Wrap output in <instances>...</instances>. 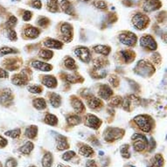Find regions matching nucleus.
I'll use <instances>...</instances> for the list:
<instances>
[{
	"label": "nucleus",
	"instance_id": "nucleus-1",
	"mask_svg": "<svg viewBox=\"0 0 167 167\" xmlns=\"http://www.w3.org/2000/svg\"><path fill=\"white\" fill-rule=\"evenodd\" d=\"M154 71L153 66L145 61H140L135 68V72L136 74L143 76H150L154 73Z\"/></svg>",
	"mask_w": 167,
	"mask_h": 167
},
{
	"label": "nucleus",
	"instance_id": "nucleus-2",
	"mask_svg": "<svg viewBox=\"0 0 167 167\" xmlns=\"http://www.w3.org/2000/svg\"><path fill=\"white\" fill-rule=\"evenodd\" d=\"M124 130L118 128H109L105 130L103 137L107 142H112L121 138L124 135Z\"/></svg>",
	"mask_w": 167,
	"mask_h": 167
},
{
	"label": "nucleus",
	"instance_id": "nucleus-3",
	"mask_svg": "<svg viewBox=\"0 0 167 167\" xmlns=\"http://www.w3.org/2000/svg\"><path fill=\"white\" fill-rule=\"evenodd\" d=\"M133 139V147L136 151H143L147 147L148 140L144 136L141 134H134L132 136Z\"/></svg>",
	"mask_w": 167,
	"mask_h": 167
},
{
	"label": "nucleus",
	"instance_id": "nucleus-4",
	"mask_svg": "<svg viewBox=\"0 0 167 167\" xmlns=\"http://www.w3.org/2000/svg\"><path fill=\"white\" fill-rule=\"evenodd\" d=\"M134 121L138 127L144 132H150L152 127L151 119L147 116H137L134 118Z\"/></svg>",
	"mask_w": 167,
	"mask_h": 167
},
{
	"label": "nucleus",
	"instance_id": "nucleus-5",
	"mask_svg": "<svg viewBox=\"0 0 167 167\" xmlns=\"http://www.w3.org/2000/svg\"><path fill=\"white\" fill-rule=\"evenodd\" d=\"M132 23L137 30H143L149 24V18L143 13H136L132 18Z\"/></svg>",
	"mask_w": 167,
	"mask_h": 167
},
{
	"label": "nucleus",
	"instance_id": "nucleus-6",
	"mask_svg": "<svg viewBox=\"0 0 167 167\" xmlns=\"http://www.w3.org/2000/svg\"><path fill=\"white\" fill-rule=\"evenodd\" d=\"M118 39H119V40H120L121 43H123L125 46H135L136 43V40H137V38H136V34H134L131 32H122L119 35Z\"/></svg>",
	"mask_w": 167,
	"mask_h": 167
},
{
	"label": "nucleus",
	"instance_id": "nucleus-7",
	"mask_svg": "<svg viewBox=\"0 0 167 167\" xmlns=\"http://www.w3.org/2000/svg\"><path fill=\"white\" fill-rule=\"evenodd\" d=\"M140 46L143 48H147V49L150 50L157 49V43H156L153 37L150 35L143 36L140 39Z\"/></svg>",
	"mask_w": 167,
	"mask_h": 167
},
{
	"label": "nucleus",
	"instance_id": "nucleus-8",
	"mask_svg": "<svg viewBox=\"0 0 167 167\" xmlns=\"http://www.w3.org/2000/svg\"><path fill=\"white\" fill-rule=\"evenodd\" d=\"M161 7V2L159 0H145L143 3V9L145 13H151L157 11Z\"/></svg>",
	"mask_w": 167,
	"mask_h": 167
},
{
	"label": "nucleus",
	"instance_id": "nucleus-9",
	"mask_svg": "<svg viewBox=\"0 0 167 167\" xmlns=\"http://www.w3.org/2000/svg\"><path fill=\"white\" fill-rule=\"evenodd\" d=\"M74 54L80 59V61H82L83 62L87 63L90 61V53H89V50L87 49V47L79 46V47H77L76 49L74 50Z\"/></svg>",
	"mask_w": 167,
	"mask_h": 167
},
{
	"label": "nucleus",
	"instance_id": "nucleus-10",
	"mask_svg": "<svg viewBox=\"0 0 167 167\" xmlns=\"http://www.w3.org/2000/svg\"><path fill=\"white\" fill-rule=\"evenodd\" d=\"M61 32L62 33V39L67 41L69 42L72 38H73V28H72V25L68 23H64L62 24L61 27Z\"/></svg>",
	"mask_w": 167,
	"mask_h": 167
},
{
	"label": "nucleus",
	"instance_id": "nucleus-11",
	"mask_svg": "<svg viewBox=\"0 0 167 167\" xmlns=\"http://www.w3.org/2000/svg\"><path fill=\"white\" fill-rule=\"evenodd\" d=\"M85 124H86V126L89 127V128L97 130L101 126V124H102V121L97 117H95L94 115H91V114H88L86 117Z\"/></svg>",
	"mask_w": 167,
	"mask_h": 167
},
{
	"label": "nucleus",
	"instance_id": "nucleus-12",
	"mask_svg": "<svg viewBox=\"0 0 167 167\" xmlns=\"http://www.w3.org/2000/svg\"><path fill=\"white\" fill-rule=\"evenodd\" d=\"M13 95L10 89H5L0 95V103L3 105H9L13 102Z\"/></svg>",
	"mask_w": 167,
	"mask_h": 167
},
{
	"label": "nucleus",
	"instance_id": "nucleus-13",
	"mask_svg": "<svg viewBox=\"0 0 167 167\" xmlns=\"http://www.w3.org/2000/svg\"><path fill=\"white\" fill-rule=\"evenodd\" d=\"M98 95L101 98L108 100L113 95V90L108 85H102L99 88Z\"/></svg>",
	"mask_w": 167,
	"mask_h": 167
},
{
	"label": "nucleus",
	"instance_id": "nucleus-14",
	"mask_svg": "<svg viewBox=\"0 0 167 167\" xmlns=\"http://www.w3.org/2000/svg\"><path fill=\"white\" fill-rule=\"evenodd\" d=\"M32 68H34L35 69L40 70V71H45V72L51 71L52 68H53L52 65L47 64L46 62L39 61H34L33 62H32Z\"/></svg>",
	"mask_w": 167,
	"mask_h": 167
},
{
	"label": "nucleus",
	"instance_id": "nucleus-15",
	"mask_svg": "<svg viewBox=\"0 0 167 167\" xmlns=\"http://www.w3.org/2000/svg\"><path fill=\"white\" fill-rule=\"evenodd\" d=\"M60 5L61 7L62 11L64 13H66L68 15H74V6H72V4L68 1V0H61Z\"/></svg>",
	"mask_w": 167,
	"mask_h": 167
},
{
	"label": "nucleus",
	"instance_id": "nucleus-16",
	"mask_svg": "<svg viewBox=\"0 0 167 167\" xmlns=\"http://www.w3.org/2000/svg\"><path fill=\"white\" fill-rule=\"evenodd\" d=\"M42 82L46 87L49 88H54L57 86V80L53 75H45L42 79Z\"/></svg>",
	"mask_w": 167,
	"mask_h": 167
},
{
	"label": "nucleus",
	"instance_id": "nucleus-17",
	"mask_svg": "<svg viewBox=\"0 0 167 167\" xmlns=\"http://www.w3.org/2000/svg\"><path fill=\"white\" fill-rule=\"evenodd\" d=\"M27 77L25 76L24 74H19L14 75L12 79V81L14 85L16 86H23V85H25L26 82H27Z\"/></svg>",
	"mask_w": 167,
	"mask_h": 167
},
{
	"label": "nucleus",
	"instance_id": "nucleus-18",
	"mask_svg": "<svg viewBox=\"0 0 167 167\" xmlns=\"http://www.w3.org/2000/svg\"><path fill=\"white\" fill-rule=\"evenodd\" d=\"M44 45L48 48H54V49H61L63 44L61 41H58L54 39H46L44 42Z\"/></svg>",
	"mask_w": 167,
	"mask_h": 167
},
{
	"label": "nucleus",
	"instance_id": "nucleus-19",
	"mask_svg": "<svg viewBox=\"0 0 167 167\" xmlns=\"http://www.w3.org/2000/svg\"><path fill=\"white\" fill-rule=\"evenodd\" d=\"M25 35L29 39H35L39 35V30L33 26H27L25 29Z\"/></svg>",
	"mask_w": 167,
	"mask_h": 167
},
{
	"label": "nucleus",
	"instance_id": "nucleus-20",
	"mask_svg": "<svg viewBox=\"0 0 167 167\" xmlns=\"http://www.w3.org/2000/svg\"><path fill=\"white\" fill-rule=\"evenodd\" d=\"M56 140H57V149L59 150H67L69 147L66 137H64L61 135H57V139Z\"/></svg>",
	"mask_w": 167,
	"mask_h": 167
},
{
	"label": "nucleus",
	"instance_id": "nucleus-21",
	"mask_svg": "<svg viewBox=\"0 0 167 167\" xmlns=\"http://www.w3.org/2000/svg\"><path fill=\"white\" fill-rule=\"evenodd\" d=\"M49 102L53 107L59 108L61 104V97L56 93H51L49 96Z\"/></svg>",
	"mask_w": 167,
	"mask_h": 167
},
{
	"label": "nucleus",
	"instance_id": "nucleus-22",
	"mask_svg": "<svg viewBox=\"0 0 167 167\" xmlns=\"http://www.w3.org/2000/svg\"><path fill=\"white\" fill-rule=\"evenodd\" d=\"M87 104L89 106V108L90 109H98L100 108L102 104V101L98 98H96V97H95V96H90L88 99H87Z\"/></svg>",
	"mask_w": 167,
	"mask_h": 167
},
{
	"label": "nucleus",
	"instance_id": "nucleus-23",
	"mask_svg": "<svg viewBox=\"0 0 167 167\" xmlns=\"http://www.w3.org/2000/svg\"><path fill=\"white\" fill-rule=\"evenodd\" d=\"M94 51L99 54H102V55H109L110 53V47L109 46H104V45H98L95 46L94 47Z\"/></svg>",
	"mask_w": 167,
	"mask_h": 167
},
{
	"label": "nucleus",
	"instance_id": "nucleus-24",
	"mask_svg": "<svg viewBox=\"0 0 167 167\" xmlns=\"http://www.w3.org/2000/svg\"><path fill=\"white\" fill-rule=\"evenodd\" d=\"M72 106H73L74 110L76 112H79V113L82 112L85 109V107L83 105L82 102L80 99L74 97V96L73 97V99H72Z\"/></svg>",
	"mask_w": 167,
	"mask_h": 167
},
{
	"label": "nucleus",
	"instance_id": "nucleus-25",
	"mask_svg": "<svg viewBox=\"0 0 167 167\" xmlns=\"http://www.w3.org/2000/svg\"><path fill=\"white\" fill-rule=\"evenodd\" d=\"M33 148H34L33 143L32 142H30V141H28V142L25 143L24 145H22V146L19 149V150L22 153V154L28 155L31 153L32 150H33Z\"/></svg>",
	"mask_w": 167,
	"mask_h": 167
},
{
	"label": "nucleus",
	"instance_id": "nucleus-26",
	"mask_svg": "<svg viewBox=\"0 0 167 167\" xmlns=\"http://www.w3.org/2000/svg\"><path fill=\"white\" fill-rule=\"evenodd\" d=\"M38 134V127L35 125H31L29 127L26 128L25 130V136H27L28 138L33 139L35 138Z\"/></svg>",
	"mask_w": 167,
	"mask_h": 167
},
{
	"label": "nucleus",
	"instance_id": "nucleus-27",
	"mask_svg": "<svg viewBox=\"0 0 167 167\" xmlns=\"http://www.w3.org/2000/svg\"><path fill=\"white\" fill-rule=\"evenodd\" d=\"M121 54H122V57L124 60V61L127 62V63H130L135 59V54L132 51H130V50L122 51Z\"/></svg>",
	"mask_w": 167,
	"mask_h": 167
},
{
	"label": "nucleus",
	"instance_id": "nucleus-28",
	"mask_svg": "<svg viewBox=\"0 0 167 167\" xmlns=\"http://www.w3.org/2000/svg\"><path fill=\"white\" fill-rule=\"evenodd\" d=\"M79 153L81 156H84L86 158H88L90 156L94 154V150L88 145H83L82 147H80L79 150Z\"/></svg>",
	"mask_w": 167,
	"mask_h": 167
},
{
	"label": "nucleus",
	"instance_id": "nucleus-29",
	"mask_svg": "<svg viewBox=\"0 0 167 167\" xmlns=\"http://www.w3.org/2000/svg\"><path fill=\"white\" fill-rule=\"evenodd\" d=\"M53 155L51 153H46L44 155L43 158H42V166L43 167H51L53 165Z\"/></svg>",
	"mask_w": 167,
	"mask_h": 167
},
{
	"label": "nucleus",
	"instance_id": "nucleus-30",
	"mask_svg": "<svg viewBox=\"0 0 167 167\" xmlns=\"http://www.w3.org/2000/svg\"><path fill=\"white\" fill-rule=\"evenodd\" d=\"M32 104L33 107L35 109H37L39 110H41L44 109L46 107V101L43 98H37V99H34L32 101Z\"/></svg>",
	"mask_w": 167,
	"mask_h": 167
},
{
	"label": "nucleus",
	"instance_id": "nucleus-31",
	"mask_svg": "<svg viewBox=\"0 0 167 167\" xmlns=\"http://www.w3.org/2000/svg\"><path fill=\"white\" fill-rule=\"evenodd\" d=\"M67 121H68V124L71 126H75V125H78L80 124L81 122V119L80 117H78L77 115H70L67 117Z\"/></svg>",
	"mask_w": 167,
	"mask_h": 167
},
{
	"label": "nucleus",
	"instance_id": "nucleus-32",
	"mask_svg": "<svg viewBox=\"0 0 167 167\" xmlns=\"http://www.w3.org/2000/svg\"><path fill=\"white\" fill-rule=\"evenodd\" d=\"M45 123L46 124H49L51 126H56L58 124V119L54 115L47 114L45 117Z\"/></svg>",
	"mask_w": 167,
	"mask_h": 167
},
{
	"label": "nucleus",
	"instance_id": "nucleus-33",
	"mask_svg": "<svg viewBox=\"0 0 167 167\" xmlns=\"http://www.w3.org/2000/svg\"><path fill=\"white\" fill-rule=\"evenodd\" d=\"M47 9L52 13L58 12V0H47Z\"/></svg>",
	"mask_w": 167,
	"mask_h": 167
},
{
	"label": "nucleus",
	"instance_id": "nucleus-34",
	"mask_svg": "<svg viewBox=\"0 0 167 167\" xmlns=\"http://www.w3.org/2000/svg\"><path fill=\"white\" fill-rule=\"evenodd\" d=\"M64 64H65V67L68 68V69H69V70H74V69L77 68V66H76V64H75L74 60V59H72L71 57H68V58L65 60Z\"/></svg>",
	"mask_w": 167,
	"mask_h": 167
},
{
	"label": "nucleus",
	"instance_id": "nucleus-35",
	"mask_svg": "<svg viewBox=\"0 0 167 167\" xmlns=\"http://www.w3.org/2000/svg\"><path fill=\"white\" fill-rule=\"evenodd\" d=\"M53 54H54V53L50 50L42 49L39 52V56L43 60H50L53 57Z\"/></svg>",
	"mask_w": 167,
	"mask_h": 167
},
{
	"label": "nucleus",
	"instance_id": "nucleus-36",
	"mask_svg": "<svg viewBox=\"0 0 167 167\" xmlns=\"http://www.w3.org/2000/svg\"><path fill=\"white\" fill-rule=\"evenodd\" d=\"M163 164H164V159H163V157L160 154L156 155L152 160V165L153 167H162L163 166Z\"/></svg>",
	"mask_w": 167,
	"mask_h": 167
},
{
	"label": "nucleus",
	"instance_id": "nucleus-37",
	"mask_svg": "<svg viewBox=\"0 0 167 167\" xmlns=\"http://www.w3.org/2000/svg\"><path fill=\"white\" fill-rule=\"evenodd\" d=\"M66 80L69 82V83H76V82H79V81H82L83 79L79 76V75H70L68 74L67 77H66Z\"/></svg>",
	"mask_w": 167,
	"mask_h": 167
},
{
	"label": "nucleus",
	"instance_id": "nucleus-38",
	"mask_svg": "<svg viewBox=\"0 0 167 167\" xmlns=\"http://www.w3.org/2000/svg\"><path fill=\"white\" fill-rule=\"evenodd\" d=\"M20 134H21V130H20V129H15V130H9V131L6 132V136H10V137H12V138H14V139L19 138V136H20Z\"/></svg>",
	"mask_w": 167,
	"mask_h": 167
},
{
	"label": "nucleus",
	"instance_id": "nucleus-39",
	"mask_svg": "<svg viewBox=\"0 0 167 167\" xmlns=\"http://www.w3.org/2000/svg\"><path fill=\"white\" fill-rule=\"evenodd\" d=\"M129 145L128 144H124L121 149H120V152H121V155L124 157V158H129L130 157V151H129Z\"/></svg>",
	"mask_w": 167,
	"mask_h": 167
},
{
	"label": "nucleus",
	"instance_id": "nucleus-40",
	"mask_svg": "<svg viewBox=\"0 0 167 167\" xmlns=\"http://www.w3.org/2000/svg\"><path fill=\"white\" fill-rule=\"evenodd\" d=\"M15 53H18V51L13 49V48H11V47H8V46L0 48V54H2V55H6V54H15Z\"/></svg>",
	"mask_w": 167,
	"mask_h": 167
},
{
	"label": "nucleus",
	"instance_id": "nucleus-41",
	"mask_svg": "<svg viewBox=\"0 0 167 167\" xmlns=\"http://www.w3.org/2000/svg\"><path fill=\"white\" fill-rule=\"evenodd\" d=\"M27 89L29 92H31L32 94H40L42 92V87L39 85H32V86H28Z\"/></svg>",
	"mask_w": 167,
	"mask_h": 167
},
{
	"label": "nucleus",
	"instance_id": "nucleus-42",
	"mask_svg": "<svg viewBox=\"0 0 167 167\" xmlns=\"http://www.w3.org/2000/svg\"><path fill=\"white\" fill-rule=\"evenodd\" d=\"M94 6L97 9H100V10H103V9H106L107 8V4L106 2L102 1V0H95L93 3Z\"/></svg>",
	"mask_w": 167,
	"mask_h": 167
},
{
	"label": "nucleus",
	"instance_id": "nucleus-43",
	"mask_svg": "<svg viewBox=\"0 0 167 167\" xmlns=\"http://www.w3.org/2000/svg\"><path fill=\"white\" fill-rule=\"evenodd\" d=\"M49 23L50 20L47 18H46V17H40L38 19V25H39V26H41V27L47 26V25H49Z\"/></svg>",
	"mask_w": 167,
	"mask_h": 167
},
{
	"label": "nucleus",
	"instance_id": "nucleus-44",
	"mask_svg": "<svg viewBox=\"0 0 167 167\" xmlns=\"http://www.w3.org/2000/svg\"><path fill=\"white\" fill-rule=\"evenodd\" d=\"M75 156V152L73 150H68L67 152H65L64 154L62 155V158L65 161H69L71 160Z\"/></svg>",
	"mask_w": 167,
	"mask_h": 167
},
{
	"label": "nucleus",
	"instance_id": "nucleus-45",
	"mask_svg": "<svg viewBox=\"0 0 167 167\" xmlns=\"http://www.w3.org/2000/svg\"><path fill=\"white\" fill-rule=\"evenodd\" d=\"M122 103H123V99H122L120 96H116V97H114V98L111 100V102H110V104H111L112 106H116V107L122 105Z\"/></svg>",
	"mask_w": 167,
	"mask_h": 167
},
{
	"label": "nucleus",
	"instance_id": "nucleus-46",
	"mask_svg": "<svg viewBox=\"0 0 167 167\" xmlns=\"http://www.w3.org/2000/svg\"><path fill=\"white\" fill-rule=\"evenodd\" d=\"M16 23H17V18L14 17V16H11L9 20L7 21L6 25L9 28H12V27H13L14 25H16Z\"/></svg>",
	"mask_w": 167,
	"mask_h": 167
},
{
	"label": "nucleus",
	"instance_id": "nucleus-47",
	"mask_svg": "<svg viewBox=\"0 0 167 167\" xmlns=\"http://www.w3.org/2000/svg\"><path fill=\"white\" fill-rule=\"evenodd\" d=\"M18 163L14 158H9L6 162V167H17Z\"/></svg>",
	"mask_w": 167,
	"mask_h": 167
},
{
	"label": "nucleus",
	"instance_id": "nucleus-48",
	"mask_svg": "<svg viewBox=\"0 0 167 167\" xmlns=\"http://www.w3.org/2000/svg\"><path fill=\"white\" fill-rule=\"evenodd\" d=\"M8 38H9V39L12 40V41L17 40V33H16V32L14 31V30H13V29H10V30L8 31Z\"/></svg>",
	"mask_w": 167,
	"mask_h": 167
},
{
	"label": "nucleus",
	"instance_id": "nucleus-49",
	"mask_svg": "<svg viewBox=\"0 0 167 167\" xmlns=\"http://www.w3.org/2000/svg\"><path fill=\"white\" fill-rule=\"evenodd\" d=\"M31 5L33 8H36V9H41V7H42V4H41L40 0H32Z\"/></svg>",
	"mask_w": 167,
	"mask_h": 167
},
{
	"label": "nucleus",
	"instance_id": "nucleus-50",
	"mask_svg": "<svg viewBox=\"0 0 167 167\" xmlns=\"http://www.w3.org/2000/svg\"><path fill=\"white\" fill-rule=\"evenodd\" d=\"M109 81L114 87H117L119 84V80L116 75H111V77L109 78Z\"/></svg>",
	"mask_w": 167,
	"mask_h": 167
},
{
	"label": "nucleus",
	"instance_id": "nucleus-51",
	"mask_svg": "<svg viewBox=\"0 0 167 167\" xmlns=\"http://www.w3.org/2000/svg\"><path fill=\"white\" fill-rule=\"evenodd\" d=\"M32 17V13L29 11H25V13L23 14V20L24 21H29Z\"/></svg>",
	"mask_w": 167,
	"mask_h": 167
},
{
	"label": "nucleus",
	"instance_id": "nucleus-52",
	"mask_svg": "<svg viewBox=\"0 0 167 167\" xmlns=\"http://www.w3.org/2000/svg\"><path fill=\"white\" fill-rule=\"evenodd\" d=\"M86 166L87 167H97L96 165V163H95V161L93 160V159H90V160H88L86 163Z\"/></svg>",
	"mask_w": 167,
	"mask_h": 167
},
{
	"label": "nucleus",
	"instance_id": "nucleus-53",
	"mask_svg": "<svg viewBox=\"0 0 167 167\" xmlns=\"http://www.w3.org/2000/svg\"><path fill=\"white\" fill-rule=\"evenodd\" d=\"M8 141H7L6 138H4L3 136H0V147H5L6 146Z\"/></svg>",
	"mask_w": 167,
	"mask_h": 167
},
{
	"label": "nucleus",
	"instance_id": "nucleus-54",
	"mask_svg": "<svg viewBox=\"0 0 167 167\" xmlns=\"http://www.w3.org/2000/svg\"><path fill=\"white\" fill-rule=\"evenodd\" d=\"M8 77V73L5 69L0 68V78H7Z\"/></svg>",
	"mask_w": 167,
	"mask_h": 167
},
{
	"label": "nucleus",
	"instance_id": "nucleus-55",
	"mask_svg": "<svg viewBox=\"0 0 167 167\" xmlns=\"http://www.w3.org/2000/svg\"><path fill=\"white\" fill-rule=\"evenodd\" d=\"M58 167H69V166H67V165H61V164H59V165H58Z\"/></svg>",
	"mask_w": 167,
	"mask_h": 167
},
{
	"label": "nucleus",
	"instance_id": "nucleus-56",
	"mask_svg": "<svg viewBox=\"0 0 167 167\" xmlns=\"http://www.w3.org/2000/svg\"><path fill=\"white\" fill-rule=\"evenodd\" d=\"M79 1H81V2H87V1H89V0H79Z\"/></svg>",
	"mask_w": 167,
	"mask_h": 167
},
{
	"label": "nucleus",
	"instance_id": "nucleus-57",
	"mask_svg": "<svg viewBox=\"0 0 167 167\" xmlns=\"http://www.w3.org/2000/svg\"><path fill=\"white\" fill-rule=\"evenodd\" d=\"M0 167H2V164H1V162H0Z\"/></svg>",
	"mask_w": 167,
	"mask_h": 167
},
{
	"label": "nucleus",
	"instance_id": "nucleus-58",
	"mask_svg": "<svg viewBox=\"0 0 167 167\" xmlns=\"http://www.w3.org/2000/svg\"><path fill=\"white\" fill-rule=\"evenodd\" d=\"M12 1H19V0H12Z\"/></svg>",
	"mask_w": 167,
	"mask_h": 167
},
{
	"label": "nucleus",
	"instance_id": "nucleus-59",
	"mask_svg": "<svg viewBox=\"0 0 167 167\" xmlns=\"http://www.w3.org/2000/svg\"><path fill=\"white\" fill-rule=\"evenodd\" d=\"M29 167H36V166H34V165H32V166H29Z\"/></svg>",
	"mask_w": 167,
	"mask_h": 167
}]
</instances>
